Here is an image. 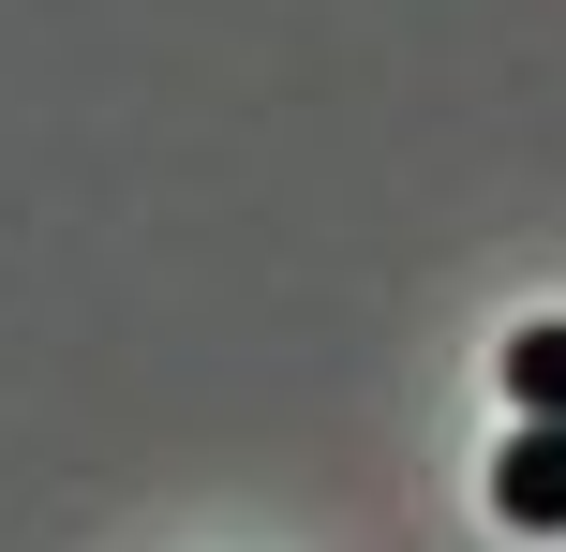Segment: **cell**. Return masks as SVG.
I'll return each instance as SVG.
<instances>
[{
	"instance_id": "6da1fadb",
	"label": "cell",
	"mask_w": 566,
	"mask_h": 552,
	"mask_svg": "<svg viewBox=\"0 0 566 552\" xmlns=\"http://www.w3.org/2000/svg\"><path fill=\"white\" fill-rule=\"evenodd\" d=\"M492 508H507L522 538H566V418H522V434L492 448Z\"/></svg>"
},
{
	"instance_id": "7a4b0ae2",
	"label": "cell",
	"mask_w": 566,
	"mask_h": 552,
	"mask_svg": "<svg viewBox=\"0 0 566 552\" xmlns=\"http://www.w3.org/2000/svg\"><path fill=\"white\" fill-rule=\"evenodd\" d=\"M492 374H507V404H522V418H566V314L507 329V358H492Z\"/></svg>"
}]
</instances>
